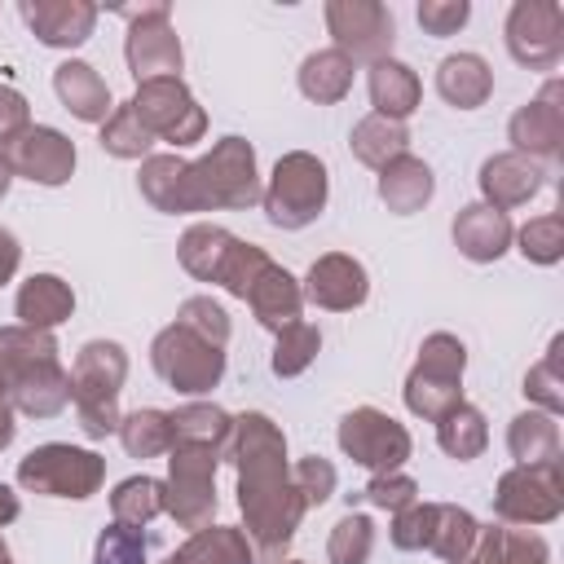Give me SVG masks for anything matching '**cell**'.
I'll return each mask as SVG.
<instances>
[{
  "instance_id": "cell-20",
  "label": "cell",
  "mask_w": 564,
  "mask_h": 564,
  "mask_svg": "<svg viewBox=\"0 0 564 564\" xmlns=\"http://www.w3.org/2000/svg\"><path fill=\"white\" fill-rule=\"evenodd\" d=\"M516 229H511V216L489 207V203H467L458 216H454V247L471 260V264H494L507 247H511Z\"/></svg>"
},
{
  "instance_id": "cell-32",
  "label": "cell",
  "mask_w": 564,
  "mask_h": 564,
  "mask_svg": "<svg viewBox=\"0 0 564 564\" xmlns=\"http://www.w3.org/2000/svg\"><path fill=\"white\" fill-rule=\"evenodd\" d=\"M352 88V62L339 48H317L300 62V93L317 106H335L344 101Z\"/></svg>"
},
{
  "instance_id": "cell-25",
  "label": "cell",
  "mask_w": 564,
  "mask_h": 564,
  "mask_svg": "<svg viewBox=\"0 0 564 564\" xmlns=\"http://www.w3.org/2000/svg\"><path fill=\"white\" fill-rule=\"evenodd\" d=\"M432 194H436V176L423 159L401 154L388 167H379V198H383L388 212H397V216L423 212L432 203Z\"/></svg>"
},
{
  "instance_id": "cell-15",
  "label": "cell",
  "mask_w": 564,
  "mask_h": 564,
  "mask_svg": "<svg viewBox=\"0 0 564 564\" xmlns=\"http://www.w3.org/2000/svg\"><path fill=\"white\" fill-rule=\"evenodd\" d=\"M0 159L9 163L13 176L35 181V185H66L75 172V141L48 123H31L26 132H18L9 145H0Z\"/></svg>"
},
{
  "instance_id": "cell-34",
  "label": "cell",
  "mask_w": 564,
  "mask_h": 564,
  "mask_svg": "<svg viewBox=\"0 0 564 564\" xmlns=\"http://www.w3.org/2000/svg\"><path fill=\"white\" fill-rule=\"evenodd\" d=\"M436 445H441L449 458H458V463L480 458L485 445H489V423H485V414H480L476 405L458 401L449 414L436 419Z\"/></svg>"
},
{
  "instance_id": "cell-57",
  "label": "cell",
  "mask_w": 564,
  "mask_h": 564,
  "mask_svg": "<svg viewBox=\"0 0 564 564\" xmlns=\"http://www.w3.org/2000/svg\"><path fill=\"white\" fill-rule=\"evenodd\" d=\"M282 564H304V560H282Z\"/></svg>"
},
{
  "instance_id": "cell-48",
  "label": "cell",
  "mask_w": 564,
  "mask_h": 564,
  "mask_svg": "<svg viewBox=\"0 0 564 564\" xmlns=\"http://www.w3.org/2000/svg\"><path fill=\"white\" fill-rule=\"evenodd\" d=\"M348 498H361L366 507H379V511H401V507L419 502V485L405 471H388V476H370V485Z\"/></svg>"
},
{
  "instance_id": "cell-28",
  "label": "cell",
  "mask_w": 564,
  "mask_h": 564,
  "mask_svg": "<svg viewBox=\"0 0 564 564\" xmlns=\"http://www.w3.org/2000/svg\"><path fill=\"white\" fill-rule=\"evenodd\" d=\"M167 564H256V551L238 524H207L194 529Z\"/></svg>"
},
{
  "instance_id": "cell-30",
  "label": "cell",
  "mask_w": 564,
  "mask_h": 564,
  "mask_svg": "<svg viewBox=\"0 0 564 564\" xmlns=\"http://www.w3.org/2000/svg\"><path fill=\"white\" fill-rule=\"evenodd\" d=\"M507 449L520 467L560 463V423H555V414H542V410L516 414L511 427H507Z\"/></svg>"
},
{
  "instance_id": "cell-35",
  "label": "cell",
  "mask_w": 564,
  "mask_h": 564,
  "mask_svg": "<svg viewBox=\"0 0 564 564\" xmlns=\"http://www.w3.org/2000/svg\"><path fill=\"white\" fill-rule=\"evenodd\" d=\"M463 401V379H449V375H432L423 366H414L405 375V410L436 423L441 414H449L454 405Z\"/></svg>"
},
{
  "instance_id": "cell-29",
  "label": "cell",
  "mask_w": 564,
  "mask_h": 564,
  "mask_svg": "<svg viewBox=\"0 0 564 564\" xmlns=\"http://www.w3.org/2000/svg\"><path fill=\"white\" fill-rule=\"evenodd\" d=\"M167 423H172V445H203V449H216L225 458V445H229V432H234V414H225L220 405L189 401V405L167 410Z\"/></svg>"
},
{
  "instance_id": "cell-4",
  "label": "cell",
  "mask_w": 564,
  "mask_h": 564,
  "mask_svg": "<svg viewBox=\"0 0 564 564\" xmlns=\"http://www.w3.org/2000/svg\"><path fill=\"white\" fill-rule=\"evenodd\" d=\"M128 379V352L115 339H88L75 352L70 366V401L79 414L84 436L106 441L110 432H119V392Z\"/></svg>"
},
{
  "instance_id": "cell-11",
  "label": "cell",
  "mask_w": 564,
  "mask_h": 564,
  "mask_svg": "<svg viewBox=\"0 0 564 564\" xmlns=\"http://www.w3.org/2000/svg\"><path fill=\"white\" fill-rule=\"evenodd\" d=\"M339 449L357 467H366L375 476H388V471H401L414 441H410L405 423H397L392 414H383L375 405H357L339 419Z\"/></svg>"
},
{
  "instance_id": "cell-42",
  "label": "cell",
  "mask_w": 564,
  "mask_h": 564,
  "mask_svg": "<svg viewBox=\"0 0 564 564\" xmlns=\"http://www.w3.org/2000/svg\"><path fill=\"white\" fill-rule=\"evenodd\" d=\"M375 551V520L361 511H348L335 520L330 542H326V560L330 564H366Z\"/></svg>"
},
{
  "instance_id": "cell-46",
  "label": "cell",
  "mask_w": 564,
  "mask_h": 564,
  "mask_svg": "<svg viewBox=\"0 0 564 564\" xmlns=\"http://www.w3.org/2000/svg\"><path fill=\"white\" fill-rule=\"evenodd\" d=\"M176 322H181L185 330L203 335V339H207V344H216V348H225V344H229V313H225L212 295H189V300L181 304Z\"/></svg>"
},
{
  "instance_id": "cell-19",
  "label": "cell",
  "mask_w": 564,
  "mask_h": 564,
  "mask_svg": "<svg viewBox=\"0 0 564 564\" xmlns=\"http://www.w3.org/2000/svg\"><path fill=\"white\" fill-rule=\"evenodd\" d=\"M542 163L516 154V150H502V154H489L480 163V194L489 207L498 212H511V207H524L538 189H542Z\"/></svg>"
},
{
  "instance_id": "cell-39",
  "label": "cell",
  "mask_w": 564,
  "mask_h": 564,
  "mask_svg": "<svg viewBox=\"0 0 564 564\" xmlns=\"http://www.w3.org/2000/svg\"><path fill=\"white\" fill-rule=\"evenodd\" d=\"M317 348H322V330L313 322H291L273 339V361L269 366H273L278 379H295V375H304L313 366Z\"/></svg>"
},
{
  "instance_id": "cell-54",
  "label": "cell",
  "mask_w": 564,
  "mask_h": 564,
  "mask_svg": "<svg viewBox=\"0 0 564 564\" xmlns=\"http://www.w3.org/2000/svg\"><path fill=\"white\" fill-rule=\"evenodd\" d=\"M13 432H18V423H13V410H9V405H0V449L13 441Z\"/></svg>"
},
{
  "instance_id": "cell-40",
  "label": "cell",
  "mask_w": 564,
  "mask_h": 564,
  "mask_svg": "<svg viewBox=\"0 0 564 564\" xmlns=\"http://www.w3.org/2000/svg\"><path fill=\"white\" fill-rule=\"evenodd\" d=\"M97 141H101V150L115 154V159H150V145H154V137H150L145 123L132 115L128 101L110 110V119L101 123V137H97Z\"/></svg>"
},
{
  "instance_id": "cell-38",
  "label": "cell",
  "mask_w": 564,
  "mask_h": 564,
  "mask_svg": "<svg viewBox=\"0 0 564 564\" xmlns=\"http://www.w3.org/2000/svg\"><path fill=\"white\" fill-rule=\"evenodd\" d=\"M110 516L119 524L145 529L154 516H163V480H154V476H128V480H119L115 494H110Z\"/></svg>"
},
{
  "instance_id": "cell-45",
  "label": "cell",
  "mask_w": 564,
  "mask_h": 564,
  "mask_svg": "<svg viewBox=\"0 0 564 564\" xmlns=\"http://www.w3.org/2000/svg\"><path fill=\"white\" fill-rule=\"evenodd\" d=\"M520 256L533 260V264H555L564 256V216L560 212H546V216H533L520 234Z\"/></svg>"
},
{
  "instance_id": "cell-12",
  "label": "cell",
  "mask_w": 564,
  "mask_h": 564,
  "mask_svg": "<svg viewBox=\"0 0 564 564\" xmlns=\"http://www.w3.org/2000/svg\"><path fill=\"white\" fill-rule=\"evenodd\" d=\"M326 31L348 62H383L397 40V22L379 0H326Z\"/></svg>"
},
{
  "instance_id": "cell-24",
  "label": "cell",
  "mask_w": 564,
  "mask_h": 564,
  "mask_svg": "<svg viewBox=\"0 0 564 564\" xmlns=\"http://www.w3.org/2000/svg\"><path fill=\"white\" fill-rule=\"evenodd\" d=\"M366 84H370V106H375V115L397 119V123H405V119L419 110V101H423L419 75H414L405 62H397V57L375 62L370 75H366Z\"/></svg>"
},
{
  "instance_id": "cell-53",
  "label": "cell",
  "mask_w": 564,
  "mask_h": 564,
  "mask_svg": "<svg viewBox=\"0 0 564 564\" xmlns=\"http://www.w3.org/2000/svg\"><path fill=\"white\" fill-rule=\"evenodd\" d=\"M18 511H22L18 494H13L9 485H0V529H4V524H13V520H18Z\"/></svg>"
},
{
  "instance_id": "cell-33",
  "label": "cell",
  "mask_w": 564,
  "mask_h": 564,
  "mask_svg": "<svg viewBox=\"0 0 564 564\" xmlns=\"http://www.w3.org/2000/svg\"><path fill=\"white\" fill-rule=\"evenodd\" d=\"M229 247H234V234H229V229H220V225H212V220H198V225H189V229L181 234L176 256H181V269H185V273H194L198 282H216L220 260H225Z\"/></svg>"
},
{
  "instance_id": "cell-8",
  "label": "cell",
  "mask_w": 564,
  "mask_h": 564,
  "mask_svg": "<svg viewBox=\"0 0 564 564\" xmlns=\"http://www.w3.org/2000/svg\"><path fill=\"white\" fill-rule=\"evenodd\" d=\"M150 366L154 375L172 388V392H185V397H198V392H212L220 379H225V348L207 344L203 335L185 330L181 322L163 326L150 344Z\"/></svg>"
},
{
  "instance_id": "cell-18",
  "label": "cell",
  "mask_w": 564,
  "mask_h": 564,
  "mask_svg": "<svg viewBox=\"0 0 564 564\" xmlns=\"http://www.w3.org/2000/svg\"><path fill=\"white\" fill-rule=\"evenodd\" d=\"M22 22L48 48H79L97 26V4L88 0H22Z\"/></svg>"
},
{
  "instance_id": "cell-21",
  "label": "cell",
  "mask_w": 564,
  "mask_h": 564,
  "mask_svg": "<svg viewBox=\"0 0 564 564\" xmlns=\"http://www.w3.org/2000/svg\"><path fill=\"white\" fill-rule=\"evenodd\" d=\"M13 313H18V326L53 330V326H62V322L75 313V291H70V282L57 278V273H31V278L18 286Z\"/></svg>"
},
{
  "instance_id": "cell-17",
  "label": "cell",
  "mask_w": 564,
  "mask_h": 564,
  "mask_svg": "<svg viewBox=\"0 0 564 564\" xmlns=\"http://www.w3.org/2000/svg\"><path fill=\"white\" fill-rule=\"evenodd\" d=\"M300 291H304L308 304H317V308H326V313H352V308L366 304L370 278H366V264H361V260H352V256H344V251H326V256H317V260L308 264Z\"/></svg>"
},
{
  "instance_id": "cell-49",
  "label": "cell",
  "mask_w": 564,
  "mask_h": 564,
  "mask_svg": "<svg viewBox=\"0 0 564 564\" xmlns=\"http://www.w3.org/2000/svg\"><path fill=\"white\" fill-rule=\"evenodd\" d=\"M291 485L300 489L304 507H322L330 494H335V467L322 458V454H308L291 467Z\"/></svg>"
},
{
  "instance_id": "cell-10",
  "label": "cell",
  "mask_w": 564,
  "mask_h": 564,
  "mask_svg": "<svg viewBox=\"0 0 564 564\" xmlns=\"http://www.w3.org/2000/svg\"><path fill=\"white\" fill-rule=\"evenodd\" d=\"M128 106L154 141H172L176 150L203 141V132H207V115L194 101V93L185 88V79H145V84H137Z\"/></svg>"
},
{
  "instance_id": "cell-37",
  "label": "cell",
  "mask_w": 564,
  "mask_h": 564,
  "mask_svg": "<svg viewBox=\"0 0 564 564\" xmlns=\"http://www.w3.org/2000/svg\"><path fill=\"white\" fill-rule=\"evenodd\" d=\"M119 441L128 449V458H159L172 449V423H167V410H132L119 419Z\"/></svg>"
},
{
  "instance_id": "cell-9",
  "label": "cell",
  "mask_w": 564,
  "mask_h": 564,
  "mask_svg": "<svg viewBox=\"0 0 564 564\" xmlns=\"http://www.w3.org/2000/svg\"><path fill=\"white\" fill-rule=\"evenodd\" d=\"M564 511V471L560 463L507 467L494 485V516L502 524H551Z\"/></svg>"
},
{
  "instance_id": "cell-22",
  "label": "cell",
  "mask_w": 564,
  "mask_h": 564,
  "mask_svg": "<svg viewBox=\"0 0 564 564\" xmlns=\"http://www.w3.org/2000/svg\"><path fill=\"white\" fill-rule=\"evenodd\" d=\"M53 93H57V101H62L79 123H106V119H110V88H106V79H101L88 62H79V57L62 62V66L53 70Z\"/></svg>"
},
{
  "instance_id": "cell-44",
  "label": "cell",
  "mask_w": 564,
  "mask_h": 564,
  "mask_svg": "<svg viewBox=\"0 0 564 564\" xmlns=\"http://www.w3.org/2000/svg\"><path fill=\"white\" fill-rule=\"evenodd\" d=\"M93 564H150V533L137 529V524L110 520V524L97 533Z\"/></svg>"
},
{
  "instance_id": "cell-31",
  "label": "cell",
  "mask_w": 564,
  "mask_h": 564,
  "mask_svg": "<svg viewBox=\"0 0 564 564\" xmlns=\"http://www.w3.org/2000/svg\"><path fill=\"white\" fill-rule=\"evenodd\" d=\"M348 145H352V154H357L366 167L379 172V167H388L392 159L410 154V128L397 123V119H383V115H366V119L352 123Z\"/></svg>"
},
{
  "instance_id": "cell-47",
  "label": "cell",
  "mask_w": 564,
  "mask_h": 564,
  "mask_svg": "<svg viewBox=\"0 0 564 564\" xmlns=\"http://www.w3.org/2000/svg\"><path fill=\"white\" fill-rule=\"evenodd\" d=\"M432 520H436V502H410V507L392 511V546L397 551H427Z\"/></svg>"
},
{
  "instance_id": "cell-55",
  "label": "cell",
  "mask_w": 564,
  "mask_h": 564,
  "mask_svg": "<svg viewBox=\"0 0 564 564\" xmlns=\"http://www.w3.org/2000/svg\"><path fill=\"white\" fill-rule=\"evenodd\" d=\"M9 185H13V172H9V163H4V159H0V198H4V194H9Z\"/></svg>"
},
{
  "instance_id": "cell-52",
  "label": "cell",
  "mask_w": 564,
  "mask_h": 564,
  "mask_svg": "<svg viewBox=\"0 0 564 564\" xmlns=\"http://www.w3.org/2000/svg\"><path fill=\"white\" fill-rule=\"evenodd\" d=\"M18 264H22V247H18V238H13L9 229H0V286L13 282Z\"/></svg>"
},
{
  "instance_id": "cell-27",
  "label": "cell",
  "mask_w": 564,
  "mask_h": 564,
  "mask_svg": "<svg viewBox=\"0 0 564 564\" xmlns=\"http://www.w3.org/2000/svg\"><path fill=\"white\" fill-rule=\"evenodd\" d=\"M463 564H551V546L529 529L480 524L476 546H471V555Z\"/></svg>"
},
{
  "instance_id": "cell-43",
  "label": "cell",
  "mask_w": 564,
  "mask_h": 564,
  "mask_svg": "<svg viewBox=\"0 0 564 564\" xmlns=\"http://www.w3.org/2000/svg\"><path fill=\"white\" fill-rule=\"evenodd\" d=\"M273 260L264 256V247H256V242H242V238H234V247L225 251V260H220V273H216V286H225L229 295H238V300H247V291L256 286V278L269 269Z\"/></svg>"
},
{
  "instance_id": "cell-23",
  "label": "cell",
  "mask_w": 564,
  "mask_h": 564,
  "mask_svg": "<svg viewBox=\"0 0 564 564\" xmlns=\"http://www.w3.org/2000/svg\"><path fill=\"white\" fill-rule=\"evenodd\" d=\"M247 304H251L256 322L278 335L282 326L300 322V313H304V291H300V282H295L282 264H269V269L256 278V286L247 291Z\"/></svg>"
},
{
  "instance_id": "cell-50",
  "label": "cell",
  "mask_w": 564,
  "mask_h": 564,
  "mask_svg": "<svg viewBox=\"0 0 564 564\" xmlns=\"http://www.w3.org/2000/svg\"><path fill=\"white\" fill-rule=\"evenodd\" d=\"M467 18H471V4H467V0H423V4H419V26H423L427 35H436V40L463 31Z\"/></svg>"
},
{
  "instance_id": "cell-41",
  "label": "cell",
  "mask_w": 564,
  "mask_h": 564,
  "mask_svg": "<svg viewBox=\"0 0 564 564\" xmlns=\"http://www.w3.org/2000/svg\"><path fill=\"white\" fill-rule=\"evenodd\" d=\"M560 352H564V335L551 339L546 357L538 366H529L524 375V397L542 410V414H560L564 410V370H560Z\"/></svg>"
},
{
  "instance_id": "cell-58",
  "label": "cell",
  "mask_w": 564,
  "mask_h": 564,
  "mask_svg": "<svg viewBox=\"0 0 564 564\" xmlns=\"http://www.w3.org/2000/svg\"><path fill=\"white\" fill-rule=\"evenodd\" d=\"M163 564H167V560H163Z\"/></svg>"
},
{
  "instance_id": "cell-26",
  "label": "cell",
  "mask_w": 564,
  "mask_h": 564,
  "mask_svg": "<svg viewBox=\"0 0 564 564\" xmlns=\"http://www.w3.org/2000/svg\"><path fill=\"white\" fill-rule=\"evenodd\" d=\"M436 93L454 110H476L494 93V70H489V62L480 53H449L436 66Z\"/></svg>"
},
{
  "instance_id": "cell-6",
  "label": "cell",
  "mask_w": 564,
  "mask_h": 564,
  "mask_svg": "<svg viewBox=\"0 0 564 564\" xmlns=\"http://www.w3.org/2000/svg\"><path fill=\"white\" fill-rule=\"evenodd\" d=\"M101 480H106V458L97 449H79L66 441L35 445L18 463V485L44 498H93Z\"/></svg>"
},
{
  "instance_id": "cell-51",
  "label": "cell",
  "mask_w": 564,
  "mask_h": 564,
  "mask_svg": "<svg viewBox=\"0 0 564 564\" xmlns=\"http://www.w3.org/2000/svg\"><path fill=\"white\" fill-rule=\"evenodd\" d=\"M31 128V106L13 84H0V145H9L18 132Z\"/></svg>"
},
{
  "instance_id": "cell-2",
  "label": "cell",
  "mask_w": 564,
  "mask_h": 564,
  "mask_svg": "<svg viewBox=\"0 0 564 564\" xmlns=\"http://www.w3.org/2000/svg\"><path fill=\"white\" fill-rule=\"evenodd\" d=\"M137 189L154 212H247L260 203L256 150L242 137H220L203 159L150 154L141 159Z\"/></svg>"
},
{
  "instance_id": "cell-14",
  "label": "cell",
  "mask_w": 564,
  "mask_h": 564,
  "mask_svg": "<svg viewBox=\"0 0 564 564\" xmlns=\"http://www.w3.org/2000/svg\"><path fill=\"white\" fill-rule=\"evenodd\" d=\"M123 57H128V70H132L137 84H145V79H181L185 48H181V35H176L172 22H167V4H163V0H154V4L128 26Z\"/></svg>"
},
{
  "instance_id": "cell-36",
  "label": "cell",
  "mask_w": 564,
  "mask_h": 564,
  "mask_svg": "<svg viewBox=\"0 0 564 564\" xmlns=\"http://www.w3.org/2000/svg\"><path fill=\"white\" fill-rule=\"evenodd\" d=\"M476 516L467 507H454V502H436V520H432V538H427V551L441 555L445 564H463L476 546Z\"/></svg>"
},
{
  "instance_id": "cell-13",
  "label": "cell",
  "mask_w": 564,
  "mask_h": 564,
  "mask_svg": "<svg viewBox=\"0 0 564 564\" xmlns=\"http://www.w3.org/2000/svg\"><path fill=\"white\" fill-rule=\"evenodd\" d=\"M507 53L529 70H555L564 57V9L555 0H516L507 13Z\"/></svg>"
},
{
  "instance_id": "cell-16",
  "label": "cell",
  "mask_w": 564,
  "mask_h": 564,
  "mask_svg": "<svg viewBox=\"0 0 564 564\" xmlns=\"http://www.w3.org/2000/svg\"><path fill=\"white\" fill-rule=\"evenodd\" d=\"M511 150L533 159V163H551L564 150V106H560V79H551L533 101H524L511 123H507Z\"/></svg>"
},
{
  "instance_id": "cell-56",
  "label": "cell",
  "mask_w": 564,
  "mask_h": 564,
  "mask_svg": "<svg viewBox=\"0 0 564 564\" xmlns=\"http://www.w3.org/2000/svg\"><path fill=\"white\" fill-rule=\"evenodd\" d=\"M0 564H13V551H9V542L0 538Z\"/></svg>"
},
{
  "instance_id": "cell-1",
  "label": "cell",
  "mask_w": 564,
  "mask_h": 564,
  "mask_svg": "<svg viewBox=\"0 0 564 564\" xmlns=\"http://www.w3.org/2000/svg\"><path fill=\"white\" fill-rule=\"evenodd\" d=\"M225 458L238 471V511H242V533L256 551V564H282L286 546L308 511L300 489L291 485L282 427L260 410L238 414Z\"/></svg>"
},
{
  "instance_id": "cell-7",
  "label": "cell",
  "mask_w": 564,
  "mask_h": 564,
  "mask_svg": "<svg viewBox=\"0 0 564 564\" xmlns=\"http://www.w3.org/2000/svg\"><path fill=\"white\" fill-rule=\"evenodd\" d=\"M225 458L203 445H172L167 449V480H163V511L176 529H207L216 516V467Z\"/></svg>"
},
{
  "instance_id": "cell-5",
  "label": "cell",
  "mask_w": 564,
  "mask_h": 564,
  "mask_svg": "<svg viewBox=\"0 0 564 564\" xmlns=\"http://www.w3.org/2000/svg\"><path fill=\"white\" fill-rule=\"evenodd\" d=\"M326 194H330L326 163L308 150H291L273 163V176L260 189V207L273 229H304L326 212Z\"/></svg>"
},
{
  "instance_id": "cell-3",
  "label": "cell",
  "mask_w": 564,
  "mask_h": 564,
  "mask_svg": "<svg viewBox=\"0 0 564 564\" xmlns=\"http://www.w3.org/2000/svg\"><path fill=\"white\" fill-rule=\"evenodd\" d=\"M70 401L53 330L0 326V405L26 419H57Z\"/></svg>"
}]
</instances>
